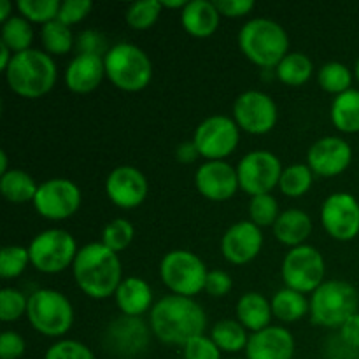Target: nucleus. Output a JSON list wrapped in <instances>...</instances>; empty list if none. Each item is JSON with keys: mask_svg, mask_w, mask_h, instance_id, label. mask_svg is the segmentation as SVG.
<instances>
[{"mask_svg": "<svg viewBox=\"0 0 359 359\" xmlns=\"http://www.w3.org/2000/svg\"><path fill=\"white\" fill-rule=\"evenodd\" d=\"M231 287H233V279L224 270H209L205 283V293L210 294L212 298H223L230 294Z\"/></svg>", "mask_w": 359, "mask_h": 359, "instance_id": "47", "label": "nucleus"}, {"mask_svg": "<svg viewBox=\"0 0 359 359\" xmlns=\"http://www.w3.org/2000/svg\"><path fill=\"white\" fill-rule=\"evenodd\" d=\"M297 351L293 333L284 326L270 325L269 328L249 335L245 359H293Z\"/></svg>", "mask_w": 359, "mask_h": 359, "instance_id": "20", "label": "nucleus"}, {"mask_svg": "<svg viewBox=\"0 0 359 359\" xmlns=\"http://www.w3.org/2000/svg\"><path fill=\"white\" fill-rule=\"evenodd\" d=\"M270 304H272L273 318L286 325L300 321L311 312V300H307L304 293H298L290 287L276 291Z\"/></svg>", "mask_w": 359, "mask_h": 359, "instance_id": "28", "label": "nucleus"}, {"mask_svg": "<svg viewBox=\"0 0 359 359\" xmlns=\"http://www.w3.org/2000/svg\"><path fill=\"white\" fill-rule=\"evenodd\" d=\"M231 112L238 128L251 135H265L272 132L279 119L276 100L262 90H248L238 95Z\"/></svg>", "mask_w": 359, "mask_h": 359, "instance_id": "14", "label": "nucleus"}, {"mask_svg": "<svg viewBox=\"0 0 359 359\" xmlns=\"http://www.w3.org/2000/svg\"><path fill=\"white\" fill-rule=\"evenodd\" d=\"M76 49L77 55H97L105 56L107 55V41L104 35L97 30H84L77 35L76 39Z\"/></svg>", "mask_w": 359, "mask_h": 359, "instance_id": "44", "label": "nucleus"}, {"mask_svg": "<svg viewBox=\"0 0 359 359\" xmlns=\"http://www.w3.org/2000/svg\"><path fill=\"white\" fill-rule=\"evenodd\" d=\"M149 332L151 330L140 318L121 316L109 326L107 342L119 356H135L146 349L149 342Z\"/></svg>", "mask_w": 359, "mask_h": 359, "instance_id": "21", "label": "nucleus"}, {"mask_svg": "<svg viewBox=\"0 0 359 359\" xmlns=\"http://www.w3.org/2000/svg\"><path fill=\"white\" fill-rule=\"evenodd\" d=\"M27 318L35 332L48 339H58L72 328L74 307L62 291L41 287L28 297Z\"/></svg>", "mask_w": 359, "mask_h": 359, "instance_id": "7", "label": "nucleus"}, {"mask_svg": "<svg viewBox=\"0 0 359 359\" xmlns=\"http://www.w3.org/2000/svg\"><path fill=\"white\" fill-rule=\"evenodd\" d=\"M104 63L105 77L121 91H142L153 79V62L144 49L132 42L123 41L111 46Z\"/></svg>", "mask_w": 359, "mask_h": 359, "instance_id": "5", "label": "nucleus"}, {"mask_svg": "<svg viewBox=\"0 0 359 359\" xmlns=\"http://www.w3.org/2000/svg\"><path fill=\"white\" fill-rule=\"evenodd\" d=\"M311 216L302 209H286L280 212L277 217L276 224L272 226L273 237L280 242V244L287 245V248H298L307 242V238L312 233Z\"/></svg>", "mask_w": 359, "mask_h": 359, "instance_id": "25", "label": "nucleus"}, {"mask_svg": "<svg viewBox=\"0 0 359 359\" xmlns=\"http://www.w3.org/2000/svg\"><path fill=\"white\" fill-rule=\"evenodd\" d=\"M339 332V337L344 340V344H347L351 349L359 353V312H356L351 319H347Z\"/></svg>", "mask_w": 359, "mask_h": 359, "instance_id": "49", "label": "nucleus"}, {"mask_svg": "<svg viewBox=\"0 0 359 359\" xmlns=\"http://www.w3.org/2000/svg\"><path fill=\"white\" fill-rule=\"evenodd\" d=\"M263 248V231L252 221L233 223L221 238V255L231 265H248Z\"/></svg>", "mask_w": 359, "mask_h": 359, "instance_id": "18", "label": "nucleus"}, {"mask_svg": "<svg viewBox=\"0 0 359 359\" xmlns=\"http://www.w3.org/2000/svg\"><path fill=\"white\" fill-rule=\"evenodd\" d=\"M221 14L216 4L209 0H191L186 2L184 9L181 11L182 28L189 35L196 39H205L216 34L219 28Z\"/></svg>", "mask_w": 359, "mask_h": 359, "instance_id": "24", "label": "nucleus"}, {"mask_svg": "<svg viewBox=\"0 0 359 359\" xmlns=\"http://www.w3.org/2000/svg\"><path fill=\"white\" fill-rule=\"evenodd\" d=\"M314 74V63L305 53L290 51L276 67L277 79L291 88H300Z\"/></svg>", "mask_w": 359, "mask_h": 359, "instance_id": "30", "label": "nucleus"}, {"mask_svg": "<svg viewBox=\"0 0 359 359\" xmlns=\"http://www.w3.org/2000/svg\"><path fill=\"white\" fill-rule=\"evenodd\" d=\"M72 276L77 287L93 300L114 297L123 277L121 259L102 242H90L77 251L72 265Z\"/></svg>", "mask_w": 359, "mask_h": 359, "instance_id": "2", "label": "nucleus"}, {"mask_svg": "<svg viewBox=\"0 0 359 359\" xmlns=\"http://www.w3.org/2000/svg\"><path fill=\"white\" fill-rule=\"evenodd\" d=\"M235 316L237 321L249 332L256 333L269 328L272 321V304L265 294L258 291H248L242 294L235 307Z\"/></svg>", "mask_w": 359, "mask_h": 359, "instance_id": "26", "label": "nucleus"}, {"mask_svg": "<svg viewBox=\"0 0 359 359\" xmlns=\"http://www.w3.org/2000/svg\"><path fill=\"white\" fill-rule=\"evenodd\" d=\"M93 9V2L90 0H63L60 6L58 21L65 23L67 27L81 23Z\"/></svg>", "mask_w": 359, "mask_h": 359, "instance_id": "45", "label": "nucleus"}, {"mask_svg": "<svg viewBox=\"0 0 359 359\" xmlns=\"http://www.w3.org/2000/svg\"><path fill=\"white\" fill-rule=\"evenodd\" d=\"M238 48L245 58L262 69H276L290 53V37L284 27L270 18H252L238 30Z\"/></svg>", "mask_w": 359, "mask_h": 359, "instance_id": "3", "label": "nucleus"}, {"mask_svg": "<svg viewBox=\"0 0 359 359\" xmlns=\"http://www.w3.org/2000/svg\"><path fill=\"white\" fill-rule=\"evenodd\" d=\"M153 290L142 277H125L116 290L114 300L118 309L126 318H142L153 309Z\"/></svg>", "mask_w": 359, "mask_h": 359, "instance_id": "23", "label": "nucleus"}, {"mask_svg": "<svg viewBox=\"0 0 359 359\" xmlns=\"http://www.w3.org/2000/svg\"><path fill=\"white\" fill-rule=\"evenodd\" d=\"M198 156V149H196V146L193 144V140L179 144L177 149H175V158H177L179 163H193V161H196Z\"/></svg>", "mask_w": 359, "mask_h": 359, "instance_id": "50", "label": "nucleus"}, {"mask_svg": "<svg viewBox=\"0 0 359 359\" xmlns=\"http://www.w3.org/2000/svg\"><path fill=\"white\" fill-rule=\"evenodd\" d=\"M34 209L39 216L49 221H63L72 217L83 203V193L74 181L65 177L48 179L39 184L34 198Z\"/></svg>", "mask_w": 359, "mask_h": 359, "instance_id": "13", "label": "nucleus"}, {"mask_svg": "<svg viewBox=\"0 0 359 359\" xmlns=\"http://www.w3.org/2000/svg\"><path fill=\"white\" fill-rule=\"evenodd\" d=\"M214 4L221 16L224 18H242L256 7L252 0H217Z\"/></svg>", "mask_w": 359, "mask_h": 359, "instance_id": "48", "label": "nucleus"}, {"mask_svg": "<svg viewBox=\"0 0 359 359\" xmlns=\"http://www.w3.org/2000/svg\"><path fill=\"white\" fill-rule=\"evenodd\" d=\"M13 16V4L9 0H0V23H6Z\"/></svg>", "mask_w": 359, "mask_h": 359, "instance_id": "52", "label": "nucleus"}, {"mask_svg": "<svg viewBox=\"0 0 359 359\" xmlns=\"http://www.w3.org/2000/svg\"><path fill=\"white\" fill-rule=\"evenodd\" d=\"M60 0H20L16 2V9L21 16L30 23H41L44 27L49 21L58 20Z\"/></svg>", "mask_w": 359, "mask_h": 359, "instance_id": "39", "label": "nucleus"}, {"mask_svg": "<svg viewBox=\"0 0 359 359\" xmlns=\"http://www.w3.org/2000/svg\"><path fill=\"white\" fill-rule=\"evenodd\" d=\"M149 193V184L142 172L133 165H119L105 179V195L119 209H135Z\"/></svg>", "mask_w": 359, "mask_h": 359, "instance_id": "17", "label": "nucleus"}, {"mask_svg": "<svg viewBox=\"0 0 359 359\" xmlns=\"http://www.w3.org/2000/svg\"><path fill=\"white\" fill-rule=\"evenodd\" d=\"M207 314L195 298L167 294L154 302L149 312V330L167 346L184 347L189 340L205 335Z\"/></svg>", "mask_w": 359, "mask_h": 359, "instance_id": "1", "label": "nucleus"}, {"mask_svg": "<svg viewBox=\"0 0 359 359\" xmlns=\"http://www.w3.org/2000/svg\"><path fill=\"white\" fill-rule=\"evenodd\" d=\"M135 237V228L125 217H116L109 221L102 230V244L107 245L111 251L121 252L128 248Z\"/></svg>", "mask_w": 359, "mask_h": 359, "instance_id": "37", "label": "nucleus"}, {"mask_svg": "<svg viewBox=\"0 0 359 359\" xmlns=\"http://www.w3.org/2000/svg\"><path fill=\"white\" fill-rule=\"evenodd\" d=\"M283 163L272 151L256 149L244 154L237 165L238 184L249 196L266 195L279 186Z\"/></svg>", "mask_w": 359, "mask_h": 359, "instance_id": "12", "label": "nucleus"}, {"mask_svg": "<svg viewBox=\"0 0 359 359\" xmlns=\"http://www.w3.org/2000/svg\"><path fill=\"white\" fill-rule=\"evenodd\" d=\"M318 84L326 93L340 95L351 90L353 84V72L342 62H326L318 70Z\"/></svg>", "mask_w": 359, "mask_h": 359, "instance_id": "35", "label": "nucleus"}, {"mask_svg": "<svg viewBox=\"0 0 359 359\" xmlns=\"http://www.w3.org/2000/svg\"><path fill=\"white\" fill-rule=\"evenodd\" d=\"M353 163V147L346 139L326 135L316 140L307 151V165L319 177H337Z\"/></svg>", "mask_w": 359, "mask_h": 359, "instance_id": "16", "label": "nucleus"}, {"mask_svg": "<svg viewBox=\"0 0 359 359\" xmlns=\"http://www.w3.org/2000/svg\"><path fill=\"white\" fill-rule=\"evenodd\" d=\"M161 6L163 9H184L186 2L184 0H161Z\"/></svg>", "mask_w": 359, "mask_h": 359, "instance_id": "53", "label": "nucleus"}, {"mask_svg": "<svg viewBox=\"0 0 359 359\" xmlns=\"http://www.w3.org/2000/svg\"><path fill=\"white\" fill-rule=\"evenodd\" d=\"M30 252L23 245H4L0 249V277L6 280L16 279L27 270Z\"/></svg>", "mask_w": 359, "mask_h": 359, "instance_id": "40", "label": "nucleus"}, {"mask_svg": "<svg viewBox=\"0 0 359 359\" xmlns=\"http://www.w3.org/2000/svg\"><path fill=\"white\" fill-rule=\"evenodd\" d=\"M9 163H7V153L6 151H0V175L6 174V172H9Z\"/></svg>", "mask_w": 359, "mask_h": 359, "instance_id": "54", "label": "nucleus"}, {"mask_svg": "<svg viewBox=\"0 0 359 359\" xmlns=\"http://www.w3.org/2000/svg\"><path fill=\"white\" fill-rule=\"evenodd\" d=\"M195 186L203 198L210 202H226L237 195L238 175L237 167L228 161H205L196 168Z\"/></svg>", "mask_w": 359, "mask_h": 359, "instance_id": "19", "label": "nucleus"}, {"mask_svg": "<svg viewBox=\"0 0 359 359\" xmlns=\"http://www.w3.org/2000/svg\"><path fill=\"white\" fill-rule=\"evenodd\" d=\"M209 337L219 347L221 353L226 354H237L241 351H245L249 342L248 330L237 319H221V321L214 323Z\"/></svg>", "mask_w": 359, "mask_h": 359, "instance_id": "31", "label": "nucleus"}, {"mask_svg": "<svg viewBox=\"0 0 359 359\" xmlns=\"http://www.w3.org/2000/svg\"><path fill=\"white\" fill-rule=\"evenodd\" d=\"M39 184L28 172L21 168H11L0 175V193L11 203L34 202Z\"/></svg>", "mask_w": 359, "mask_h": 359, "instance_id": "29", "label": "nucleus"}, {"mask_svg": "<svg viewBox=\"0 0 359 359\" xmlns=\"http://www.w3.org/2000/svg\"><path fill=\"white\" fill-rule=\"evenodd\" d=\"M28 297L16 287H2L0 291V319L4 323L18 321L27 316Z\"/></svg>", "mask_w": 359, "mask_h": 359, "instance_id": "41", "label": "nucleus"}, {"mask_svg": "<svg viewBox=\"0 0 359 359\" xmlns=\"http://www.w3.org/2000/svg\"><path fill=\"white\" fill-rule=\"evenodd\" d=\"M42 359H97V356L86 344L74 339H62L49 346Z\"/></svg>", "mask_w": 359, "mask_h": 359, "instance_id": "42", "label": "nucleus"}, {"mask_svg": "<svg viewBox=\"0 0 359 359\" xmlns=\"http://www.w3.org/2000/svg\"><path fill=\"white\" fill-rule=\"evenodd\" d=\"M314 184V172L307 163H293L284 167L280 175L279 188L284 196L290 198H300Z\"/></svg>", "mask_w": 359, "mask_h": 359, "instance_id": "33", "label": "nucleus"}, {"mask_svg": "<svg viewBox=\"0 0 359 359\" xmlns=\"http://www.w3.org/2000/svg\"><path fill=\"white\" fill-rule=\"evenodd\" d=\"M4 74L11 91L23 98H41L55 88L58 67L51 55L32 48L14 55Z\"/></svg>", "mask_w": 359, "mask_h": 359, "instance_id": "4", "label": "nucleus"}, {"mask_svg": "<svg viewBox=\"0 0 359 359\" xmlns=\"http://www.w3.org/2000/svg\"><path fill=\"white\" fill-rule=\"evenodd\" d=\"M221 354L219 347L207 335L196 337L182 347L184 359H221Z\"/></svg>", "mask_w": 359, "mask_h": 359, "instance_id": "43", "label": "nucleus"}, {"mask_svg": "<svg viewBox=\"0 0 359 359\" xmlns=\"http://www.w3.org/2000/svg\"><path fill=\"white\" fill-rule=\"evenodd\" d=\"M105 77L104 56L76 55L67 65L63 79L65 86L74 93H91L102 84Z\"/></svg>", "mask_w": 359, "mask_h": 359, "instance_id": "22", "label": "nucleus"}, {"mask_svg": "<svg viewBox=\"0 0 359 359\" xmlns=\"http://www.w3.org/2000/svg\"><path fill=\"white\" fill-rule=\"evenodd\" d=\"M321 223L326 233L339 242H349L359 235V202L347 191L326 196L321 205Z\"/></svg>", "mask_w": 359, "mask_h": 359, "instance_id": "15", "label": "nucleus"}, {"mask_svg": "<svg viewBox=\"0 0 359 359\" xmlns=\"http://www.w3.org/2000/svg\"><path fill=\"white\" fill-rule=\"evenodd\" d=\"M34 42V28L21 14H14L11 20L2 23L0 28V44L7 46L14 55L32 49Z\"/></svg>", "mask_w": 359, "mask_h": 359, "instance_id": "32", "label": "nucleus"}, {"mask_svg": "<svg viewBox=\"0 0 359 359\" xmlns=\"http://www.w3.org/2000/svg\"><path fill=\"white\" fill-rule=\"evenodd\" d=\"M280 212L283 210L279 209V202H277L276 196H272V193L251 196V200H249V221H252L256 226H273Z\"/></svg>", "mask_w": 359, "mask_h": 359, "instance_id": "38", "label": "nucleus"}, {"mask_svg": "<svg viewBox=\"0 0 359 359\" xmlns=\"http://www.w3.org/2000/svg\"><path fill=\"white\" fill-rule=\"evenodd\" d=\"M354 77H356L359 83V58L356 60V65H354Z\"/></svg>", "mask_w": 359, "mask_h": 359, "instance_id": "55", "label": "nucleus"}, {"mask_svg": "<svg viewBox=\"0 0 359 359\" xmlns=\"http://www.w3.org/2000/svg\"><path fill=\"white\" fill-rule=\"evenodd\" d=\"M228 359H242V358H228Z\"/></svg>", "mask_w": 359, "mask_h": 359, "instance_id": "56", "label": "nucleus"}, {"mask_svg": "<svg viewBox=\"0 0 359 359\" xmlns=\"http://www.w3.org/2000/svg\"><path fill=\"white\" fill-rule=\"evenodd\" d=\"M356 359H359V353H358V356H356Z\"/></svg>", "mask_w": 359, "mask_h": 359, "instance_id": "57", "label": "nucleus"}, {"mask_svg": "<svg viewBox=\"0 0 359 359\" xmlns=\"http://www.w3.org/2000/svg\"><path fill=\"white\" fill-rule=\"evenodd\" d=\"M241 142V128L233 118L214 114L203 119L193 133V144L205 161H223Z\"/></svg>", "mask_w": 359, "mask_h": 359, "instance_id": "11", "label": "nucleus"}, {"mask_svg": "<svg viewBox=\"0 0 359 359\" xmlns=\"http://www.w3.org/2000/svg\"><path fill=\"white\" fill-rule=\"evenodd\" d=\"M77 251L79 248L74 235L62 228H49V230L41 231L28 244L30 265L37 272L48 273V276L60 273L72 266Z\"/></svg>", "mask_w": 359, "mask_h": 359, "instance_id": "9", "label": "nucleus"}, {"mask_svg": "<svg viewBox=\"0 0 359 359\" xmlns=\"http://www.w3.org/2000/svg\"><path fill=\"white\" fill-rule=\"evenodd\" d=\"M333 126L342 133L359 132V90L351 88L337 95L330 107Z\"/></svg>", "mask_w": 359, "mask_h": 359, "instance_id": "27", "label": "nucleus"}, {"mask_svg": "<svg viewBox=\"0 0 359 359\" xmlns=\"http://www.w3.org/2000/svg\"><path fill=\"white\" fill-rule=\"evenodd\" d=\"M13 56H14V53L11 51L7 46L0 44V69H2V72H6L7 67L11 65V62H13Z\"/></svg>", "mask_w": 359, "mask_h": 359, "instance_id": "51", "label": "nucleus"}, {"mask_svg": "<svg viewBox=\"0 0 359 359\" xmlns=\"http://www.w3.org/2000/svg\"><path fill=\"white\" fill-rule=\"evenodd\" d=\"M359 307L358 290L347 280H325L311 294V321L321 328H342Z\"/></svg>", "mask_w": 359, "mask_h": 359, "instance_id": "6", "label": "nucleus"}, {"mask_svg": "<svg viewBox=\"0 0 359 359\" xmlns=\"http://www.w3.org/2000/svg\"><path fill=\"white\" fill-rule=\"evenodd\" d=\"M284 286L298 293H314L326 276V262L323 252L311 244L298 245L290 249L280 266Z\"/></svg>", "mask_w": 359, "mask_h": 359, "instance_id": "10", "label": "nucleus"}, {"mask_svg": "<svg viewBox=\"0 0 359 359\" xmlns=\"http://www.w3.org/2000/svg\"><path fill=\"white\" fill-rule=\"evenodd\" d=\"M41 41L44 46V51L51 56L67 55L76 46L70 27H67L65 23L58 20L49 21L41 28Z\"/></svg>", "mask_w": 359, "mask_h": 359, "instance_id": "34", "label": "nucleus"}, {"mask_svg": "<svg viewBox=\"0 0 359 359\" xmlns=\"http://www.w3.org/2000/svg\"><path fill=\"white\" fill-rule=\"evenodd\" d=\"M163 6L161 0H142L130 4L125 13V20L133 30H149L160 18Z\"/></svg>", "mask_w": 359, "mask_h": 359, "instance_id": "36", "label": "nucleus"}, {"mask_svg": "<svg viewBox=\"0 0 359 359\" xmlns=\"http://www.w3.org/2000/svg\"><path fill=\"white\" fill-rule=\"evenodd\" d=\"M27 351V342L14 330H6L0 335V359H21Z\"/></svg>", "mask_w": 359, "mask_h": 359, "instance_id": "46", "label": "nucleus"}, {"mask_svg": "<svg viewBox=\"0 0 359 359\" xmlns=\"http://www.w3.org/2000/svg\"><path fill=\"white\" fill-rule=\"evenodd\" d=\"M209 270L196 256L188 249H174L168 251L160 262V279L172 294L195 298L205 291V283Z\"/></svg>", "mask_w": 359, "mask_h": 359, "instance_id": "8", "label": "nucleus"}]
</instances>
